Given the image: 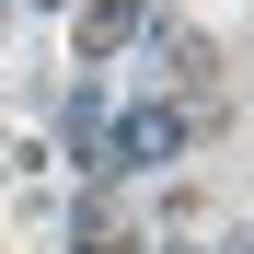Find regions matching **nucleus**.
<instances>
[{"mask_svg":"<svg viewBox=\"0 0 254 254\" xmlns=\"http://www.w3.org/2000/svg\"><path fill=\"white\" fill-rule=\"evenodd\" d=\"M174 139H185L174 116H127V139H116V150H127V162H162V150H174Z\"/></svg>","mask_w":254,"mask_h":254,"instance_id":"f03ea898","label":"nucleus"},{"mask_svg":"<svg viewBox=\"0 0 254 254\" xmlns=\"http://www.w3.org/2000/svg\"><path fill=\"white\" fill-rule=\"evenodd\" d=\"M162 69H174V81H208V35H162Z\"/></svg>","mask_w":254,"mask_h":254,"instance_id":"7ed1b4c3","label":"nucleus"},{"mask_svg":"<svg viewBox=\"0 0 254 254\" xmlns=\"http://www.w3.org/2000/svg\"><path fill=\"white\" fill-rule=\"evenodd\" d=\"M81 254H139V243H127V231H93V243H81Z\"/></svg>","mask_w":254,"mask_h":254,"instance_id":"20e7f679","label":"nucleus"},{"mask_svg":"<svg viewBox=\"0 0 254 254\" xmlns=\"http://www.w3.org/2000/svg\"><path fill=\"white\" fill-rule=\"evenodd\" d=\"M139 12H150V0H81V23H69L81 35V69H104L127 35H139Z\"/></svg>","mask_w":254,"mask_h":254,"instance_id":"f257e3e1","label":"nucleus"},{"mask_svg":"<svg viewBox=\"0 0 254 254\" xmlns=\"http://www.w3.org/2000/svg\"><path fill=\"white\" fill-rule=\"evenodd\" d=\"M231 254H254V231H243V243H231Z\"/></svg>","mask_w":254,"mask_h":254,"instance_id":"39448f33","label":"nucleus"}]
</instances>
